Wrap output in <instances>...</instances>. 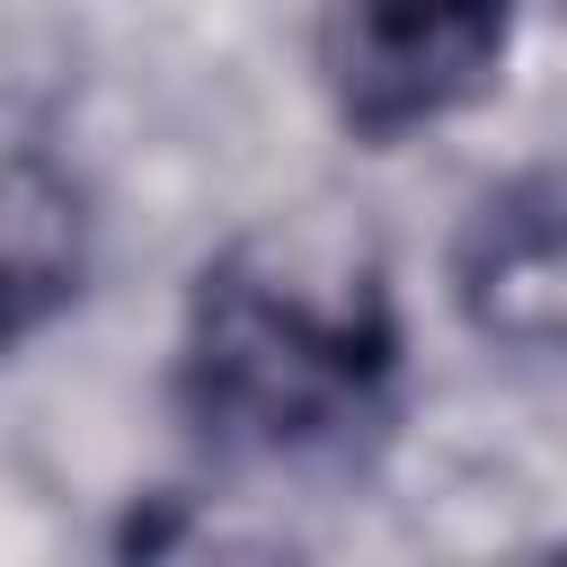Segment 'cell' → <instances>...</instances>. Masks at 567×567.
<instances>
[{
    "mask_svg": "<svg viewBox=\"0 0 567 567\" xmlns=\"http://www.w3.org/2000/svg\"><path fill=\"white\" fill-rule=\"evenodd\" d=\"M390 372V292L346 239H248L204 275L186 381L239 443H319L372 408Z\"/></svg>",
    "mask_w": 567,
    "mask_h": 567,
    "instance_id": "obj_1",
    "label": "cell"
},
{
    "mask_svg": "<svg viewBox=\"0 0 567 567\" xmlns=\"http://www.w3.org/2000/svg\"><path fill=\"white\" fill-rule=\"evenodd\" d=\"M505 44V0H337V89L372 133L461 106Z\"/></svg>",
    "mask_w": 567,
    "mask_h": 567,
    "instance_id": "obj_2",
    "label": "cell"
},
{
    "mask_svg": "<svg viewBox=\"0 0 567 567\" xmlns=\"http://www.w3.org/2000/svg\"><path fill=\"white\" fill-rule=\"evenodd\" d=\"M461 310L478 337L567 354V195H505L461 248Z\"/></svg>",
    "mask_w": 567,
    "mask_h": 567,
    "instance_id": "obj_3",
    "label": "cell"
},
{
    "mask_svg": "<svg viewBox=\"0 0 567 567\" xmlns=\"http://www.w3.org/2000/svg\"><path fill=\"white\" fill-rule=\"evenodd\" d=\"M80 292V195L53 159H0V346L44 328Z\"/></svg>",
    "mask_w": 567,
    "mask_h": 567,
    "instance_id": "obj_4",
    "label": "cell"
}]
</instances>
